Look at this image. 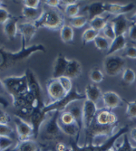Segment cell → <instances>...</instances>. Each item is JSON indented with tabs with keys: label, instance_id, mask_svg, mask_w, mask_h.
I'll use <instances>...</instances> for the list:
<instances>
[{
	"label": "cell",
	"instance_id": "obj_1",
	"mask_svg": "<svg viewBox=\"0 0 136 151\" xmlns=\"http://www.w3.org/2000/svg\"><path fill=\"white\" fill-rule=\"evenodd\" d=\"M46 52V48L42 44H35L26 46L22 41V47L17 52L7 50L0 45V72H4L16 66L18 63L28 59L35 52Z\"/></svg>",
	"mask_w": 136,
	"mask_h": 151
},
{
	"label": "cell",
	"instance_id": "obj_2",
	"mask_svg": "<svg viewBox=\"0 0 136 151\" xmlns=\"http://www.w3.org/2000/svg\"><path fill=\"white\" fill-rule=\"evenodd\" d=\"M128 130H129V126L122 127L113 136L107 138V139L104 142H103L101 144H97V145L90 144V145L79 146L74 139H72L70 141V144H71V147L75 151H112L114 149V147H115L116 141L120 138H122L124 134H126L128 132Z\"/></svg>",
	"mask_w": 136,
	"mask_h": 151
},
{
	"label": "cell",
	"instance_id": "obj_3",
	"mask_svg": "<svg viewBox=\"0 0 136 151\" xmlns=\"http://www.w3.org/2000/svg\"><path fill=\"white\" fill-rule=\"evenodd\" d=\"M85 100H86L85 94L80 93L76 87H73V89L61 100L56 101H51L50 103L46 104V106L43 108V111L47 115L54 111H58L62 113L65 111L67 107L73 102L85 101Z\"/></svg>",
	"mask_w": 136,
	"mask_h": 151
},
{
	"label": "cell",
	"instance_id": "obj_4",
	"mask_svg": "<svg viewBox=\"0 0 136 151\" xmlns=\"http://www.w3.org/2000/svg\"><path fill=\"white\" fill-rule=\"evenodd\" d=\"M7 92L12 99H17L28 92V85L25 74L21 76H8L2 80Z\"/></svg>",
	"mask_w": 136,
	"mask_h": 151
},
{
	"label": "cell",
	"instance_id": "obj_5",
	"mask_svg": "<svg viewBox=\"0 0 136 151\" xmlns=\"http://www.w3.org/2000/svg\"><path fill=\"white\" fill-rule=\"evenodd\" d=\"M37 28H48L52 30L61 29L64 24V18L62 14L56 9L44 10L43 15L35 22Z\"/></svg>",
	"mask_w": 136,
	"mask_h": 151
},
{
	"label": "cell",
	"instance_id": "obj_6",
	"mask_svg": "<svg viewBox=\"0 0 136 151\" xmlns=\"http://www.w3.org/2000/svg\"><path fill=\"white\" fill-rule=\"evenodd\" d=\"M118 124L115 125H101L98 124V123L95 121V119H93V121L92 122L91 126L85 129V145H90V144H93V139L96 138V137H100V136H104V137H109L113 136L116 131L115 129L117 128Z\"/></svg>",
	"mask_w": 136,
	"mask_h": 151
},
{
	"label": "cell",
	"instance_id": "obj_7",
	"mask_svg": "<svg viewBox=\"0 0 136 151\" xmlns=\"http://www.w3.org/2000/svg\"><path fill=\"white\" fill-rule=\"evenodd\" d=\"M27 80V85H28V91L33 94V96L35 98L37 102V108L43 109L46 104L44 102V96H43V90L41 87L40 82L35 74V73L30 69L27 68L25 73Z\"/></svg>",
	"mask_w": 136,
	"mask_h": 151
},
{
	"label": "cell",
	"instance_id": "obj_8",
	"mask_svg": "<svg viewBox=\"0 0 136 151\" xmlns=\"http://www.w3.org/2000/svg\"><path fill=\"white\" fill-rule=\"evenodd\" d=\"M126 61L119 55H109L105 56L103 66L104 73L108 76H116L125 69Z\"/></svg>",
	"mask_w": 136,
	"mask_h": 151
},
{
	"label": "cell",
	"instance_id": "obj_9",
	"mask_svg": "<svg viewBox=\"0 0 136 151\" xmlns=\"http://www.w3.org/2000/svg\"><path fill=\"white\" fill-rule=\"evenodd\" d=\"M61 112H52L50 118L44 123V134L48 139H56L63 133L59 126V117Z\"/></svg>",
	"mask_w": 136,
	"mask_h": 151
},
{
	"label": "cell",
	"instance_id": "obj_10",
	"mask_svg": "<svg viewBox=\"0 0 136 151\" xmlns=\"http://www.w3.org/2000/svg\"><path fill=\"white\" fill-rule=\"evenodd\" d=\"M14 122H15V124H16L17 133L18 136L19 141L31 139L32 137H34L33 128L30 123L26 122L24 119L17 117V116L15 117Z\"/></svg>",
	"mask_w": 136,
	"mask_h": 151
},
{
	"label": "cell",
	"instance_id": "obj_11",
	"mask_svg": "<svg viewBox=\"0 0 136 151\" xmlns=\"http://www.w3.org/2000/svg\"><path fill=\"white\" fill-rule=\"evenodd\" d=\"M46 90H47L48 96L52 100V101H59L67 94V92L61 85L58 79H54V78L49 79L46 84Z\"/></svg>",
	"mask_w": 136,
	"mask_h": 151
},
{
	"label": "cell",
	"instance_id": "obj_12",
	"mask_svg": "<svg viewBox=\"0 0 136 151\" xmlns=\"http://www.w3.org/2000/svg\"><path fill=\"white\" fill-rule=\"evenodd\" d=\"M47 114H46L43 111V109L35 108L33 112L31 113L29 119H30V124L32 125L33 131H34V139H37L39 136L40 129L42 128L43 124L46 120Z\"/></svg>",
	"mask_w": 136,
	"mask_h": 151
},
{
	"label": "cell",
	"instance_id": "obj_13",
	"mask_svg": "<svg viewBox=\"0 0 136 151\" xmlns=\"http://www.w3.org/2000/svg\"><path fill=\"white\" fill-rule=\"evenodd\" d=\"M99 109H97V106L94 102L85 100L83 103V116H84V129L85 130L87 129L93 119L96 117Z\"/></svg>",
	"mask_w": 136,
	"mask_h": 151
},
{
	"label": "cell",
	"instance_id": "obj_14",
	"mask_svg": "<svg viewBox=\"0 0 136 151\" xmlns=\"http://www.w3.org/2000/svg\"><path fill=\"white\" fill-rule=\"evenodd\" d=\"M102 100L103 102V106L107 111H112L114 109L122 106V101L120 96L114 91H105L103 93Z\"/></svg>",
	"mask_w": 136,
	"mask_h": 151
},
{
	"label": "cell",
	"instance_id": "obj_15",
	"mask_svg": "<svg viewBox=\"0 0 136 151\" xmlns=\"http://www.w3.org/2000/svg\"><path fill=\"white\" fill-rule=\"evenodd\" d=\"M37 29L38 28L35 23L31 22H25L18 24V32L22 35V41H24L25 45L30 43V41L35 35Z\"/></svg>",
	"mask_w": 136,
	"mask_h": 151
},
{
	"label": "cell",
	"instance_id": "obj_16",
	"mask_svg": "<svg viewBox=\"0 0 136 151\" xmlns=\"http://www.w3.org/2000/svg\"><path fill=\"white\" fill-rule=\"evenodd\" d=\"M135 7L134 4L130 3L127 5H119V4H111V3H104V11L105 13L110 14V15L118 17L124 16V14L131 12Z\"/></svg>",
	"mask_w": 136,
	"mask_h": 151
},
{
	"label": "cell",
	"instance_id": "obj_17",
	"mask_svg": "<svg viewBox=\"0 0 136 151\" xmlns=\"http://www.w3.org/2000/svg\"><path fill=\"white\" fill-rule=\"evenodd\" d=\"M78 101L73 102L72 104H70L67 107V109L65 111H69L74 119H75V122L77 125L78 129H79V132L81 134L82 130L84 129V116H83V105H80L77 103Z\"/></svg>",
	"mask_w": 136,
	"mask_h": 151
},
{
	"label": "cell",
	"instance_id": "obj_18",
	"mask_svg": "<svg viewBox=\"0 0 136 151\" xmlns=\"http://www.w3.org/2000/svg\"><path fill=\"white\" fill-rule=\"evenodd\" d=\"M68 60L63 54H58L57 57L54 60L53 65V73L52 78L54 79H59L62 76H64L66 67L68 64Z\"/></svg>",
	"mask_w": 136,
	"mask_h": 151
},
{
	"label": "cell",
	"instance_id": "obj_19",
	"mask_svg": "<svg viewBox=\"0 0 136 151\" xmlns=\"http://www.w3.org/2000/svg\"><path fill=\"white\" fill-rule=\"evenodd\" d=\"M112 24L114 25L116 36L124 35H125L126 32H128V29H129L128 20L126 19V17L124 16L115 17L112 20Z\"/></svg>",
	"mask_w": 136,
	"mask_h": 151
},
{
	"label": "cell",
	"instance_id": "obj_20",
	"mask_svg": "<svg viewBox=\"0 0 136 151\" xmlns=\"http://www.w3.org/2000/svg\"><path fill=\"white\" fill-rule=\"evenodd\" d=\"M18 18L12 17L4 25H3V31L5 35L9 39L13 40L15 39L17 32H18V24H17Z\"/></svg>",
	"mask_w": 136,
	"mask_h": 151
},
{
	"label": "cell",
	"instance_id": "obj_21",
	"mask_svg": "<svg viewBox=\"0 0 136 151\" xmlns=\"http://www.w3.org/2000/svg\"><path fill=\"white\" fill-rule=\"evenodd\" d=\"M85 11L87 13V17L89 21L96 17H102L104 11V3L103 2H95L88 5L85 7Z\"/></svg>",
	"mask_w": 136,
	"mask_h": 151
},
{
	"label": "cell",
	"instance_id": "obj_22",
	"mask_svg": "<svg viewBox=\"0 0 136 151\" xmlns=\"http://www.w3.org/2000/svg\"><path fill=\"white\" fill-rule=\"evenodd\" d=\"M82 73V65L81 63L75 59L68 61V64L66 67V71L64 73V76L72 79L78 78Z\"/></svg>",
	"mask_w": 136,
	"mask_h": 151
},
{
	"label": "cell",
	"instance_id": "obj_23",
	"mask_svg": "<svg viewBox=\"0 0 136 151\" xmlns=\"http://www.w3.org/2000/svg\"><path fill=\"white\" fill-rule=\"evenodd\" d=\"M126 45H127V41H126L125 35L116 36L111 42L110 48H109V50L106 52V56L113 55L114 52L126 48Z\"/></svg>",
	"mask_w": 136,
	"mask_h": 151
},
{
	"label": "cell",
	"instance_id": "obj_24",
	"mask_svg": "<svg viewBox=\"0 0 136 151\" xmlns=\"http://www.w3.org/2000/svg\"><path fill=\"white\" fill-rule=\"evenodd\" d=\"M85 94L86 100H89L94 102L95 104L100 101V99H102V96H103V92L101 89L95 84H88L85 87Z\"/></svg>",
	"mask_w": 136,
	"mask_h": 151
},
{
	"label": "cell",
	"instance_id": "obj_25",
	"mask_svg": "<svg viewBox=\"0 0 136 151\" xmlns=\"http://www.w3.org/2000/svg\"><path fill=\"white\" fill-rule=\"evenodd\" d=\"M43 13L44 10L41 8H30L26 6H23L22 8L23 17L31 23L36 22L41 17V16L43 15Z\"/></svg>",
	"mask_w": 136,
	"mask_h": 151
},
{
	"label": "cell",
	"instance_id": "obj_26",
	"mask_svg": "<svg viewBox=\"0 0 136 151\" xmlns=\"http://www.w3.org/2000/svg\"><path fill=\"white\" fill-rule=\"evenodd\" d=\"M12 151H39L38 145L34 139L19 141Z\"/></svg>",
	"mask_w": 136,
	"mask_h": 151
},
{
	"label": "cell",
	"instance_id": "obj_27",
	"mask_svg": "<svg viewBox=\"0 0 136 151\" xmlns=\"http://www.w3.org/2000/svg\"><path fill=\"white\" fill-rule=\"evenodd\" d=\"M75 32L74 28L68 24H64L60 29V37L65 44H70L74 41Z\"/></svg>",
	"mask_w": 136,
	"mask_h": 151
},
{
	"label": "cell",
	"instance_id": "obj_28",
	"mask_svg": "<svg viewBox=\"0 0 136 151\" xmlns=\"http://www.w3.org/2000/svg\"><path fill=\"white\" fill-rule=\"evenodd\" d=\"M109 18V16L108 17H96L93 19H91L88 23H89V27L91 28L96 30V31H103V29L104 28V26L107 24V20Z\"/></svg>",
	"mask_w": 136,
	"mask_h": 151
},
{
	"label": "cell",
	"instance_id": "obj_29",
	"mask_svg": "<svg viewBox=\"0 0 136 151\" xmlns=\"http://www.w3.org/2000/svg\"><path fill=\"white\" fill-rule=\"evenodd\" d=\"M89 22L87 16H77L72 18H68V24L73 28H82Z\"/></svg>",
	"mask_w": 136,
	"mask_h": 151
},
{
	"label": "cell",
	"instance_id": "obj_30",
	"mask_svg": "<svg viewBox=\"0 0 136 151\" xmlns=\"http://www.w3.org/2000/svg\"><path fill=\"white\" fill-rule=\"evenodd\" d=\"M99 34H100L99 31L94 30V29L91 28V27L85 29L84 31L83 35H82V41H83V44L86 45L88 43L93 42V41L95 40V38L99 35Z\"/></svg>",
	"mask_w": 136,
	"mask_h": 151
},
{
	"label": "cell",
	"instance_id": "obj_31",
	"mask_svg": "<svg viewBox=\"0 0 136 151\" xmlns=\"http://www.w3.org/2000/svg\"><path fill=\"white\" fill-rule=\"evenodd\" d=\"M94 43V45L97 49H99L100 51H108L109 48H110V45H111V43L110 41H109L106 37H104L103 35H98L95 40L93 41Z\"/></svg>",
	"mask_w": 136,
	"mask_h": 151
},
{
	"label": "cell",
	"instance_id": "obj_32",
	"mask_svg": "<svg viewBox=\"0 0 136 151\" xmlns=\"http://www.w3.org/2000/svg\"><path fill=\"white\" fill-rule=\"evenodd\" d=\"M135 79H136L135 72L132 69H131V68H125L124 71L122 72V81L126 84H132L134 82Z\"/></svg>",
	"mask_w": 136,
	"mask_h": 151
},
{
	"label": "cell",
	"instance_id": "obj_33",
	"mask_svg": "<svg viewBox=\"0 0 136 151\" xmlns=\"http://www.w3.org/2000/svg\"><path fill=\"white\" fill-rule=\"evenodd\" d=\"M79 11H80V4L78 2L64 6V13L68 18L77 17L79 14Z\"/></svg>",
	"mask_w": 136,
	"mask_h": 151
},
{
	"label": "cell",
	"instance_id": "obj_34",
	"mask_svg": "<svg viewBox=\"0 0 136 151\" xmlns=\"http://www.w3.org/2000/svg\"><path fill=\"white\" fill-rule=\"evenodd\" d=\"M110 111H107V109H101L98 111L96 117H95V121H96L98 124L101 125H107L109 122V116H110Z\"/></svg>",
	"mask_w": 136,
	"mask_h": 151
},
{
	"label": "cell",
	"instance_id": "obj_35",
	"mask_svg": "<svg viewBox=\"0 0 136 151\" xmlns=\"http://www.w3.org/2000/svg\"><path fill=\"white\" fill-rule=\"evenodd\" d=\"M89 77L90 80L93 82H94V83H100L103 80V73H102L101 70L97 69V68H93L89 73Z\"/></svg>",
	"mask_w": 136,
	"mask_h": 151
},
{
	"label": "cell",
	"instance_id": "obj_36",
	"mask_svg": "<svg viewBox=\"0 0 136 151\" xmlns=\"http://www.w3.org/2000/svg\"><path fill=\"white\" fill-rule=\"evenodd\" d=\"M103 36L106 37L108 40H110L111 42L116 37V35H115V31H114V25L111 23H107V24L104 26V28L103 29Z\"/></svg>",
	"mask_w": 136,
	"mask_h": 151
},
{
	"label": "cell",
	"instance_id": "obj_37",
	"mask_svg": "<svg viewBox=\"0 0 136 151\" xmlns=\"http://www.w3.org/2000/svg\"><path fill=\"white\" fill-rule=\"evenodd\" d=\"M59 122L62 123V124H64V125H69V124H74V123H75L73 115L67 111H64V112H62L60 114Z\"/></svg>",
	"mask_w": 136,
	"mask_h": 151
},
{
	"label": "cell",
	"instance_id": "obj_38",
	"mask_svg": "<svg viewBox=\"0 0 136 151\" xmlns=\"http://www.w3.org/2000/svg\"><path fill=\"white\" fill-rule=\"evenodd\" d=\"M127 108L125 114L130 119H136V100L132 101H126Z\"/></svg>",
	"mask_w": 136,
	"mask_h": 151
},
{
	"label": "cell",
	"instance_id": "obj_39",
	"mask_svg": "<svg viewBox=\"0 0 136 151\" xmlns=\"http://www.w3.org/2000/svg\"><path fill=\"white\" fill-rule=\"evenodd\" d=\"M14 145V139L11 137H0V148L1 151L9 149Z\"/></svg>",
	"mask_w": 136,
	"mask_h": 151
},
{
	"label": "cell",
	"instance_id": "obj_40",
	"mask_svg": "<svg viewBox=\"0 0 136 151\" xmlns=\"http://www.w3.org/2000/svg\"><path fill=\"white\" fill-rule=\"evenodd\" d=\"M59 81L61 85L63 86V88L64 89V91L68 93L72 89H73V83H72V80L70 78H68L66 76H62L59 79Z\"/></svg>",
	"mask_w": 136,
	"mask_h": 151
},
{
	"label": "cell",
	"instance_id": "obj_41",
	"mask_svg": "<svg viewBox=\"0 0 136 151\" xmlns=\"http://www.w3.org/2000/svg\"><path fill=\"white\" fill-rule=\"evenodd\" d=\"M13 134L14 130L8 124L0 123V137H12Z\"/></svg>",
	"mask_w": 136,
	"mask_h": 151
},
{
	"label": "cell",
	"instance_id": "obj_42",
	"mask_svg": "<svg viewBox=\"0 0 136 151\" xmlns=\"http://www.w3.org/2000/svg\"><path fill=\"white\" fill-rule=\"evenodd\" d=\"M11 17L12 16L10 15V13L5 7L0 8V24L4 25Z\"/></svg>",
	"mask_w": 136,
	"mask_h": 151
},
{
	"label": "cell",
	"instance_id": "obj_43",
	"mask_svg": "<svg viewBox=\"0 0 136 151\" xmlns=\"http://www.w3.org/2000/svg\"><path fill=\"white\" fill-rule=\"evenodd\" d=\"M11 120L10 115L5 111V109L0 108V123L1 124H8Z\"/></svg>",
	"mask_w": 136,
	"mask_h": 151
},
{
	"label": "cell",
	"instance_id": "obj_44",
	"mask_svg": "<svg viewBox=\"0 0 136 151\" xmlns=\"http://www.w3.org/2000/svg\"><path fill=\"white\" fill-rule=\"evenodd\" d=\"M41 1L39 0H25L23 1L24 6L30 7V8H39Z\"/></svg>",
	"mask_w": 136,
	"mask_h": 151
},
{
	"label": "cell",
	"instance_id": "obj_45",
	"mask_svg": "<svg viewBox=\"0 0 136 151\" xmlns=\"http://www.w3.org/2000/svg\"><path fill=\"white\" fill-rule=\"evenodd\" d=\"M125 56L130 59H136V46H128L125 48Z\"/></svg>",
	"mask_w": 136,
	"mask_h": 151
},
{
	"label": "cell",
	"instance_id": "obj_46",
	"mask_svg": "<svg viewBox=\"0 0 136 151\" xmlns=\"http://www.w3.org/2000/svg\"><path fill=\"white\" fill-rule=\"evenodd\" d=\"M128 37L132 41H136V24H132L129 26Z\"/></svg>",
	"mask_w": 136,
	"mask_h": 151
},
{
	"label": "cell",
	"instance_id": "obj_47",
	"mask_svg": "<svg viewBox=\"0 0 136 151\" xmlns=\"http://www.w3.org/2000/svg\"><path fill=\"white\" fill-rule=\"evenodd\" d=\"M45 4L51 8H57L61 5L60 0H46L45 1Z\"/></svg>",
	"mask_w": 136,
	"mask_h": 151
},
{
	"label": "cell",
	"instance_id": "obj_48",
	"mask_svg": "<svg viewBox=\"0 0 136 151\" xmlns=\"http://www.w3.org/2000/svg\"><path fill=\"white\" fill-rule=\"evenodd\" d=\"M109 125H115L118 124V119L116 115L114 112H110V116H109V122H108Z\"/></svg>",
	"mask_w": 136,
	"mask_h": 151
},
{
	"label": "cell",
	"instance_id": "obj_49",
	"mask_svg": "<svg viewBox=\"0 0 136 151\" xmlns=\"http://www.w3.org/2000/svg\"><path fill=\"white\" fill-rule=\"evenodd\" d=\"M56 151H67L68 148H67V147H66L64 143L58 142V143L56 144Z\"/></svg>",
	"mask_w": 136,
	"mask_h": 151
},
{
	"label": "cell",
	"instance_id": "obj_50",
	"mask_svg": "<svg viewBox=\"0 0 136 151\" xmlns=\"http://www.w3.org/2000/svg\"><path fill=\"white\" fill-rule=\"evenodd\" d=\"M0 105H1L4 109H7L9 106L8 101L3 97V96H1V95H0Z\"/></svg>",
	"mask_w": 136,
	"mask_h": 151
},
{
	"label": "cell",
	"instance_id": "obj_51",
	"mask_svg": "<svg viewBox=\"0 0 136 151\" xmlns=\"http://www.w3.org/2000/svg\"><path fill=\"white\" fill-rule=\"evenodd\" d=\"M130 136H131V139L134 142H136V128H132L130 130Z\"/></svg>",
	"mask_w": 136,
	"mask_h": 151
},
{
	"label": "cell",
	"instance_id": "obj_52",
	"mask_svg": "<svg viewBox=\"0 0 136 151\" xmlns=\"http://www.w3.org/2000/svg\"><path fill=\"white\" fill-rule=\"evenodd\" d=\"M6 91H6V88H5V86H4L3 81H2V80H0V95L4 94Z\"/></svg>",
	"mask_w": 136,
	"mask_h": 151
},
{
	"label": "cell",
	"instance_id": "obj_53",
	"mask_svg": "<svg viewBox=\"0 0 136 151\" xmlns=\"http://www.w3.org/2000/svg\"><path fill=\"white\" fill-rule=\"evenodd\" d=\"M130 20L132 22V24H136V12H135V13L133 14V15L131 17Z\"/></svg>",
	"mask_w": 136,
	"mask_h": 151
},
{
	"label": "cell",
	"instance_id": "obj_54",
	"mask_svg": "<svg viewBox=\"0 0 136 151\" xmlns=\"http://www.w3.org/2000/svg\"><path fill=\"white\" fill-rule=\"evenodd\" d=\"M67 151H75V150L72 147H70V148H68V150H67Z\"/></svg>",
	"mask_w": 136,
	"mask_h": 151
},
{
	"label": "cell",
	"instance_id": "obj_55",
	"mask_svg": "<svg viewBox=\"0 0 136 151\" xmlns=\"http://www.w3.org/2000/svg\"><path fill=\"white\" fill-rule=\"evenodd\" d=\"M2 5H3L2 1H0V8H1V7H2Z\"/></svg>",
	"mask_w": 136,
	"mask_h": 151
},
{
	"label": "cell",
	"instance_id": "obj_56",
	"mask_svg": "<svg viewBox=\"0 0 136 151\" xmlns=\"http://www.w3.org/2000/svg\"><path fill=\"white\" fill-rule=\"evenodd\" d=\"M5 151H11V148H9V149H7V150H5Z\"/></svg>",
	"mask_w": 136,
	"mask_h": 151
},
{
	"label": "cell",
	"instance_id": "obj_57",
	"mask_svg": "<svg viewBox=\"0 0 136 151\" xmlns=\"http://www.w3.org/2000/svg\"><path fill=\"white\" fill-rule=\"evenodd\" d=\"M133 151H136V147H134V149H133Z\"/></svg>",
	"mask_w": 136,
	"mask_h": 151
},
{
	"label": "cell",
	"instance_id": "obj_58",
	"mask_svg": "<svg viewBox=\"0 0 136 151\" xmlns=\"http://www.w3.org/2000/svg\"><path fill=\"white\" fill-rule=\"evenodd\" d=\"M0 151H1V148H0Z\"/></svg>",
	"mask_w": 136,
	"mask_h": 151
},
{
	"label": "cell",
	"instance_id": "obj_59",
	"mask_svg": "<svg viewBox=\"0 0 136 151\" xmlns=\"http://www.w3.org/2000/svg\"><path fill=\"white\" fill-rule=\"evenodd\" d=\"M11 151H12V150H11Z\"/></svg>",
	"mask_w": 136,
	"mask_h": 151
}]
</instances>
